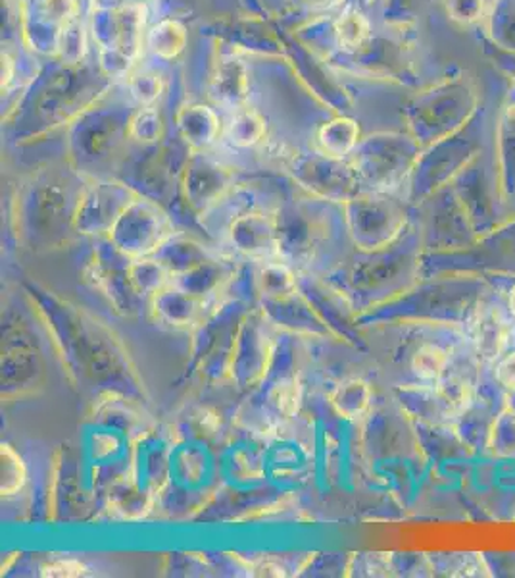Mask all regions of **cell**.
<instances>
[{
	"instance_id": "16",
	"label": "cell",
	"mask_w": 515,
	"mask_h": 578,
	"mask_svg": "<svg viewBox=\"0 0 515 578\" xmlns=\"http://www.w3.org/2000/svg\"><path fill=\"white\" fill-rule=\"evenodd\" d=\"M237 273V266L225 256L216 255L210 261L197 266L195 270L187 274H181L173 278V284L185 289L198 298L210 299L218 296L223 289H228L233 276Z\"/></svg>"
},
{
	"instance_id": "11",
	"label": "cell",
	"mask_w": 515,
	"mask_h": 578,
	"mask_svg": "<svg viewBox=\"0 0 515 578\" xmlns=\"http://www.w3.org/2000/svg\"><path fill=\"white\" fill-rule=\"evenodd\" d=\"M258 306L275 328L298 336L335 339L328 330V326L319 318L318 313L314 311L310 301L301 293V289L285 298H262Z\"/></svg>"
},
{
	"instance_id": "12",
	"label": "cell",
	"mask_w": 515,
	"mask_h": 578,
	"mask_svg": "<svg viewBox=\"0 0 515 578\" xmlns=\"http://www.w3.org/2000/svg\"><path fill=\"white\" fill-rule=\"evenodd\" d=\"M150 313L156 323L173 330H195L210 311L208 299L193 296L172 281L150 298Z\"/></svg>"
},
{
	"instance_id": "5",
	"label": "cell",
	"mask_w": 515,
	"mask_h": 578,
	"mask_svg": "<svg viewBox=\"0 0 515 578\" xmlns=\"http://www.w3.org/2000/svg\"><path fill=\"white\" fill-rule=\"evenodd\" d=\"M273 328L275 326L266 318L260 306H254L246 314L231 366V381L238 388L258 389L268 378L278 347Z\"/></svg>"
},
{
	"instance_id": "32",
	"label": "cell",
	"mask_w": 515,
	"mask_h": 578,
	"mask_svg": "<svg viewBox=\"0 0 515 578\" xmlns=\"http://www.w3.org/2000/svg\"><path fill=\"white\" fill-rule=\"evenodd\" d=\"M133 95L143 103V105H148L152 100L158 99V95L162 92V80L160 75L156 74H145L137 75L132 82Z\"/></svg>"
},
{
	"instance_id": "31",
	"label": "cell",
	"mask_w": 515,
	"mask_h": 578,
	"mask_svg": "<svg viewBox=\"0 0 515 578\" xmlns=\"http://www.w3.org/2000/svg\"><path fill=\"white\" fill-rule=\"evenodd\" d=\"M85 575H87L85 563L74 557H54L41 567V577L74 578L85 577Z\"/></svg>"
},
{
	"instance_id": "14",
	"label": "cell",
	"mask_w": 515,
	"mask_h": 578,
	"mask_svg": "<svg viewBox=\"0 0 515 578\" xmlns=\"http://www.w3.org/2000/svg\"><path fill=\"white\" fill-rule=\"evenodd\" d=\"M263 407L270 411L271 419L289 421L298 413L303 401V386L293 369H279L271 363L270 374L260 388L256 389Z\"/></svg>"
},
{
	"instance_id": "34",
	"label": "cell",
	"mask_w": 515,
	"mask_h": 578,
	"mask_svg": "<svg viewBox=\"0 0 515 578\" xmlns=\"http://www.w3.org/2000/svg\"><path fill=\"white\" fill-rule=\"evenodd\" d=\"M193 419H195V430L203 438L218 434L220 417L210 409H198L197 413L193 414Z\"/></svg>"
},
{
	"instance_id": "23",
	"label": "cell",
	"mask_w": 515,
	"mask_h": 578,
	"mask_svg": "<svg viewBox=\"0 0 515 578\" xmlns=\"http://www.w3.org/2000/svg\"><path fill=\"white\" fill-rule=\"evenodd\" d=\"M360 137V128L351 118H336L329 124L321 125L318 132L319 149L321 155L329 158L343 160L351 155Z\"/></svg>"
},
{
	"instance_id": "30",
	"label": "cell",
	"mask_w": 515,
	"mask_h": 578,
	"mask_svg": "<svg viewBox=\"0 0 515 578\" xmlns=\"http://www.w3.org/2000/svg\"><path fill=\"white\" fill-rule=\"evenodd\" d=\"M346 575H360V577H379L389 575L391 557L387 554H354L346 563Z\"/></svg>"
},
{
	"instance_id": "8",
	"label": "cell",
	"mask_w": 515,
	"mask_h": 578,
	"mask_svg": "<svg viewBox=\"0 0 515 578\" xmlns=\"http://www.w3.org/2000/svg\"><path fill=\"white\" fill-rule=\"evenodd\" d=\"M173 442L158 434V429L148 430L135 439L130 477L140 487H145L156 497L164 494L165 487L172 480Z\"/></svg>"
},
{
	"instance_id": "7",
	"label": "cell",
	"mask_w": 515,
	"mask_h": 578,
	"mask_svg": "<svg viewBox=\"0 0 515 578\" xmlns=\"http://www.w3.org/2000/svg\"><path fill=\"white\" fill-rule=\"evenodd\" d=\"M298 289L304 298L310 301L314 311L328 326L333 338L341 341L356 339L354 334V324H358L356 309L335 286H331L326 278H319L316 274L298 273Z\"/></svg>"
},
{
	"instance_id": "9",
	"label": "cell",
	"mask_w": 515,
	"mask_h": 578,
	"mask_svg": "<svg viewBox=\"0 0 515 578\" xmlns=\"http://www.w3.org/2000/svg\"><path fill=\"white\" fill-rule=\"evenodd\" d=\"M132 191L125 190L122 185L115 183H102L95 190L89 191L82 198L77 213H75V231L83 236H95V238H105L120 216L125 213V208L135 201Z\"/></svg>"
},
{
	"instance_id": "28",
	"label": "cell",
	"mask_w": 515,
	"mask_h": 578,
	"mask_svg": "<svg viewBox=\"0 0 515 578\" xmlns=\"http://www.w3.org/2000/svg\"><path fill=\"white\" fill-rule=\"evenodd\" d=\"M27 484V467L22 455L10 444L0 447V492L2 496H16Z\"/></svg>"
},
{
	"instance_id": "10",
	"label": "cell",
	"mask_w": 515,
	"mask_h": 578,
	"mask_svg": "<svg viewBox=\"0 0 515 578\" xmlns=\"http://www.w3.org/2000/svg\"><path fill=\"white\" fill-rule=\"evenodd\" d=\"M225 236L233 249L238 255L245 256L246 261L266 263V261L281 258L275 216L248 210L231 224Z\"/></svg>"
},
{
	"instance_id": "13",
	"label": "cell",
	"mask_w": 515,
	"mask_h": 578,
	"mask_svg": "<svg viewBox=\"0 0 515 578\" xmlns=\"http://www.w3.org/2000/svg\"><path fill=\"white\" fill-rule=\"evenodd\" d=\"M306 215L275 216L279 231V253L281 261L293 266H308L318 255L319 243L326 238L321 226L304 218Z\"/></svg>"
},
{
	"instance_id": "21",
	"label": "cell",
	"mask_w": 515,
	"mask_h": 578,
	"mask_svg": "<svg viewBox=\"0 0 515 578\" xmlns=\"http://www.w3.org/2000/svg\"><path fill=\"white\" fill-rule=\"evenodd\" d=\"M210 92H212L213 100L223 107L235 108V110L243 107V103L248 97L246 68L238 60H223L216 68Z\"/></svg>"
},
{
	"instance_id": "18",
	"label": "cell",
	"mask_w": 515,
	"mask_h": 578,
	"mask_svg": "<svg viewBox=\"0 0 515 578\" xmlns=\"http://www.w3.org/2000/svg\"><path fill=\"white\" fill-rule=\"evenodd\" d=\"M471 336H474V344L479 356L492 361V359H499L506 347L507 338H510V324L499 309L485 306L475 314Z\"/></svg>"
},
{
	"instance_id": "17",
	"label": "cell",
	"mask_w": 515,
	"mask_h": 578,
	"mask_svg": "<svg viewBox=\"0 0 515 578\" xmlns=\"http://www.w3.org/2000/svg\"><path fill=\"white\" fill-rule=\"evenodd\" d=\"M218 253H213L212 249L206 248L205 243L193 240L188 236L175 233L173 238L165 241L162 248L158 249V253L155 256L172 273L173 278H177L181 274L195 270L197 266L210 261Z\"/></svg>"
},
{
	"instance_id": "19",
	"label": "cell",
	"mask_w": 515,
	"mask_h": 578,
	"mask_svg": "<svg viewBox=\"0 0 515 578\" xmlns=\"http://www.w3.org/2000/svg\"><path fill=\"white\" fill-rule=\"evenodd\" d=\"M225 173L220 172V168L206 162L191 166L185 185L188 205L198 213H206L220 201L225 191Z\"/></svg>"
},
{
	"instance_id": "36",
	"label": "cell",
	"mask_w": 515,
	"mask_h": 578,
	"mask_svg": "<svg viewBox=\"0 0 515 578\" xmlns=\"http://www.w3.org/2000/svg\"><path fill=\"white\" fill-rule=\"evenodd\" d=\"M12 75H14V60L9 52H2V89H9Z\"/></svg>"
},
{
	"instance_id": "6",
	"label": "cell",
	"mask_w": 515,
	"mask_h": 578,
	"mask_svg": "<svg viewBox=\"0 0 515 578\" xmlns=\"http://www.w3.org/2000/svg\"><path fill=\"white\" fill-rule=\"evenodd\" d=\"M47 382V364L29 334L7 332L2 347V399L34 396Z\"/></svg>"
},
{
	"instance_id": "22",
	"label": "cell",
	"mask_w": 515,
	"mask_h": 578,
	"mask_svg": "<svg viewBox=\"0 0 515 578\" xmlns=\"http://www.w3.org/2000/svg\"><path fill=\"white\" fill-rule=\"evenodd\" d=\"M256 284L260 299L285 298L298 291V273L281 258L256 263Z\"/></svg>"
},
{
	"instance_id": "20",
	"label": "cell",
	"mask_w": 515,
	"mask_h": 578,
	"mask_svg": "<svg viewBox=\"0 0 515 578\" xmlns=\"http://www.w3.org/2000/svg\"><path fill=\"white\" fill-rule=\"evenodd\" d=\"M329 404L333 407L336 417L343 421L358 422L368 417L373 405V392L368 382L361 378L344 381L333 389L329 396Z\"/></svg>"
},
{
	"instance_id": "15",
	"label": "cell",
	"mask_w": 515,
	"mask_h": 578,
	"mask_svg": "<svg viewBox=\"0 0 515 578\" xmlns=\"http://www.w3.org/2000/svg\"><path fill=\"white\" fill-rule=\"evenodd\" d=\"M156 496L140 487L125 472L112 480L107 492V509L112 517L122 520H140L155 509Z\"/></svg>"
},
{
	"instance_id": "26",
	"label": "cell",
	"mask_w": 515,
	"mask_h": 578,
	"mask_svg": "<svg viewBox=\"0 0 515 578\" xmlns=\"http://www.w3.org/2000/svg\"><path fill=\"white\" fill-rule=\"evenodd\" d=\"M185 45H187V29L175 20L160 22L148 32V47L156 57L172 60L183 52Z\"/></svg>"
},
{
	"instance_id": "29",
	"label": "cell",
	"mask_w": 515,
	"mask_h": 578,
	"mask_svg": "<svg viewBox=\"0 0 515 578\" xmlns=\"http://www.w3.org/2000/svg\"><path fill=\"white\" fill-rule=\"evenodd\" d=\"M449 366L446 351L437 346H424L412 357V371L419 381L439 382Z\"/></svg>"
},
{
	"instance_id": "33",
	"label": "cell",
	"mask_w": 515,
	"mask_h": 578,
	"mask_svg": "<svg viewBox=\"0 0 515 578\" xmlns=\"http://www.w3.org/2000/svg\"><path fill=\"white\" fill-rule=\"evenodd\" d=\"M45 12L60 24V27H64L77 20L79 4L77 0H45Z\"/></svg>"
},
{
	"instance_id": "37",
	"label": "cell",
	"mask_w": 515,
	"mask_h": 578,
	"mask_svg": "<svg viewBox=\"0 0 515 578\" xmlns=\"http://www.w3.org/2000/svg\"><path fill=\"white\" fill-rule=\"evenodd\" d=\"M510 313H512L515 321V286L514 289H512V293H510Z\"/></svg>"
},
{
	"instance_id": "27",
	"label": "cell",
	"mask_w": 515,
	"mask_h": 578,
	"mask_svg": "<svg viewBox=\"0 0 515 578\" xmlns=\"http://www.w3.org/2000/svg\"><path fill=\"white\" fill-rule=\"evenodd\" d=\"M263 137H266V122L262 116L250 108H237L228 125V140L233 145L246 149V147L258 145Z\"/></svg>"
},
{
	"instance_id": "35",
	"label": "cell",
	"mask_w": 515,
	"mask_h": 578,
	"mask_svg": "<svg viewBox=\"0 0 515 578\" xmlns=\"http://www.w3.org/2000/svg\"><path fill=\"white\" fill-rule=\"evenodd\" d=\"M496 381L500 382V386L515 392V351L500 359L496 364Z\"/></svg>"
},
{
	"instance_id": "3",
	"label": "cell",
	"mask_w": 515,
	"mask_h": 578,
	"mask_svg": "<svg viewBox=\"0 0 515 578\" xmlns=\"http://www.w3.org/2000/svg\"><path fill=\"white\" fill-rule=\"evenodd\" d=\"M175 236L170 216L147 198H135L120 216L108 240L130 258L155 256L165 241Z\"/></svg>"
},
{
	"instance_id": "1",
	"label": "cell",
	"mask_w": 515,
	"mask_h": 578,
	"mask_svg": "<svg viewBox=\"0 0 515 578\" xmlns=\"http://www.w3.org/2000/svg\"><path fill=\"white\" fill-rule=\"evenodd\" d=\"M25 293L49 330L64 371L75 388L90 396H123L148 404L147 388L127 347L110 326L82 306L58 298L39 284Z\"/></svg>"
},
{
	"instance_id": "25",
	"label": "cell",
	"mask_w": 515,
	"mask_h": 578,
	"mask_svg": "<svg viewBox=\"0 0 515 578\" xmlns=\"http://www.w3.org/2000/svg\"><path fill=\"white\" fill-rule=\"evenodd\" d=\"M335 39L336 45L348 52L364 49L371 39V24L368 17L358 10H346L336 17Z\"/></svg>"
},
{
	"instance_id": "2",
	"label": "cell",
	"mask_w": 515,
	"mask_h": 578,
	"mask_svg": "<svg viewBox=\"0 0 515 578\" xmlns=\"http://www.w3.org/2000/svg\"><path fill=\"white\" fill-rule=\"evenodd\" d=\"M254 306L241 299H225L212 309L203 323L193 330L191 344V372H198L210 382L231 378V366L235 359L241 328L246 314Z\"/></svg>"
},
{
	"instance_id": "4",
	"label": "cell",
	"mask_w": 515,
	"mask_h": 578,
	"mask_svg": "<svg viewBox=\"0 0 515 578\" xmlns=\"http://www.w3.org/2000/svg\"><path fill=\"white\" fill-rule=\"evenodd\" d=\"M133 258L123 255L112 241L100 240L85 268V280L108 299L122 316H139L147 299L135 291L130 276Z\"/></svg>"
},
{
	"instance_id": "24",
	"label": "cell",
	"mask_w": 515,
	"mask_h": 578,
	"mask_svg": "<svg viewBox=\"0 0 515 578\" xmlns=\"http://www.w3.org/2000/svg\"><path fill=\"white\" fill-rule=\"evenodd\" d=\"M130 276L133 288L143 299L152 298L160 289L170 286L173 281L172 273L156 256L133 258Z\"/></svg>"
}]
</instances>
